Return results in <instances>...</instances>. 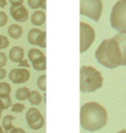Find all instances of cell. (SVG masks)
Segmentation results:
<instances>
[{
  "label": "cell",
  "instance_id": "obj_1",
  "mask_svg": "<svg viewBox=\"0 0 126 133\" xmlns=\"http://www.w3.org/2000/svg\"><path fill=\"white\" fill-rule=\"evenodd\" d=\"M80 123L86 131H99L107 123V112L105 108L98 102H86L81 107Z\"/></svg>",
  "mask_w": 126,
  "mask_h": 133
},
{
  "label": "cell",
  "instance_id": "obj_2",
  "mask_svg": "<svg viewBox=\"0 0 126 133\" xmlns=\"http://www.w3.org/2000/svg\"><path fill=\"white\" fill-rule=\"evenodd\" d=\"M95 58L101 65L110 69L123 66V52L118 41L115 37L104 40L95 51Z\"/></svg>",
  "mask_w": 126,
  "mask_h": 133
},
{
  "label": "cell",
  "instance_id": "obj_3",
  "mask_svg": "<svg viewBox=\"0 0 126 133\" xmlns=\"http://www.w3.org/2000/svg\"><path fill=\"white\" fill-rule=\"evenodd\" d=\"M103 86V77L100 70L92 66H82L80 69V90L93 92Z\"/></svg>",
  "mask_w": 126,
  "mask_h": 133
},
{
  "label": "cell",
  "instance_id": "obj_4",
  "mask_svg": "<svg viewBox=\"0 0 126 133\" xmlns=\"http://www.w3.org/2000/svg\"><path fill=\"white\" fill-rule=\"evenodd\" d=\"M110 21L114 30L126 33V0H118L113 6Z\"/></svg>",
  "mask_w": 126,
  "mask_h": 133
},
{
  "label": "cell",
  "instance_id": "obj_5",
  "mask_svg": "<svg viewBox=\"0 0 126 133\" xmlns=\"http://www.w3.org/2000/svg\"><path fill=\"white\" fill-rule=\"evenodd\" d=\"M102 10V0H80V13L82 16L88 17L94 21H99Z\"/></svg>",
  "mask_w": 126,
  "mask_h": 133
},
{
  "label": "cell",
  "instance_id": "obj_6",
  "mask_svg": "<svg viewBox=\"0 0 126 133\" xmlns=\"http://www.w3.org/2000/svg\"><path fill=\"white\" fill-rule=\"evenodd\" d=\"M95 40V31L90 24L85 22L80 23V52L84 53Z\"/></svg>",
  "mask_w": 126,
  "mask_h": 133
},
{
  "label": "cell",
  "instance_id": "obj_7",
  "mask_svg": "<svg viewBox=\"0 0 126 133\" xmlns=\"http://www.w3.org/2000/svg\"><path fill=\"white\" fill-rule=\"evenodd\" d=\"M26 120L29 128L32 130L42 129L43 125H44V118H43L41 112L37 108L28 109V111L26 113Z\"/></svg>",
  "mask_w": 126,
  "mask_h": 133
},
{
  "label": "cell",
  "instance_id": "obj_8",
  "mask_svg": "<svg viewBox=\"0 0 126 133\" xmlns=\"http://www.w3.org/2000/svg\"><path fill=\"white\" fill-rule=\"evenodd\" d=\"M29 59L32 63V67L36 70L39 72H42V70H45L47 68V58L45 55L42 53L40 50L37 49H31L28 53Z\"/></svg>",
  "mask_w": 126,
  "mask_h": 133
},
{
  "label": "cell",
  "instance_id": "obj_9",
  "mask_svg": "<svg viewBox=\"0 0 126 133\" xmlns=\"http://www.w3.org/2000/svg\"><path fill=\"white\" fill-rule=\"evenodd\" d=\"M8 77L13 84H25L30 78V72L28 68H13L10 70Z\"/></svg>",
  "mask_w": 126,
  "mask_h": 133
},
{
  "label": "cell",
  "instance_id": "obj_10",
  "mask_svg": "<svg viewBox=\"0 0 126 133\" xmlns=\"http://www.w3.org/2000/svg\"><path fill=\"white\" fill-rule=\"evenodd\" d=\"M45 32H43L39 29H31L28 33V41L29 43L32 44V45H38L44 49L47 46L45 43Z\"/></svg>",
  "mask_w": 126,
  "mask_h": 133
},
{
  "label": "cell",
  "instance_id": "obj_11",
  "mask_svg": "<svg viewBox=\"0 0 126 133\" xmlns=\"http://www.w3.org/2000/svg\"><path fill=\"white\" fill-rule=\"evenodd\" d=\"M10 15L18 22H26L29 18V12L25 8V6H11L10 7Z\"/></svg>",
  "mask_w": 126,
  "mask_h": 133
},
{
  "label": "cell",
  "instance_id": "obj_12",
  "mask_svg": "<svg viewBox=\"0 0 126 133\" xmlns=\"http://www.w3.org/2000/svg\"><path fill=\"white\" fill-rule=\"evenodd\" d=\"M23 55H25L23 49H21L19 46H13L10 50V52H9V58L13 63H20L23 59Z\"/></svg>",
  "mask_w": 126,
  "mask_h": 133
},
{
  "label": "cell",
  "instance_id": "obj_13",
  "mask_svg": "<svg viewBox=\"0 0 126 133\" xmlns=\"http://www.w3.org/2000/svg\"><path fill=\"white\" fill-rule=\"evenodd\" d=\"M114 37L118 41L121 45V49L123 52V66H126V33L118 32Z\"/></svg>",
  "mask_w": 126,
  "mask_h": 133
},
{
  "label": "cell",
  "instance_id": "obj_14",
  "mask_svg": "<svg viewBox=\"0 0 126 133\" xmlns=\"http://www.w3.org/2000/svg\"><path fill=\"white\" fill-rule=\"evenodd\" d=\"M31 22L35 25H42L45 22V13L43 11H35L31 16Z\"/></svg>",
  "mask_w": 126,
  "mask_h": 133
},
{
  "label": "cell",
  "instance_id": "obj_15",
  "mask_svg": "<svg viewBox=\"0 0 126 133\" xmlns=\"http://www.w3.org/2000/svg\"><path fill=\"white\" fill-rule=\"evenodd\" d=\"M8 34L10 35V37L17 40L22 35V28L19 24H11L8 28Z\"/></svg>",
  "mask_w": 126,
  "mask_h": 133
},
{
  "label": "cell",
  "instance_id": "obj_16",
  "mask_svg": "<svg viewBox=\"0 0 126 133\" xmlns=\"http://www.w3.org/2000/svg\"><path fill=\"white\" fill-rule=\"evenodd\" d=\"M29 96H30V90H29L27 87H21L17 89L16 91V98L18 99V100H27V99H29Z\"/></svg>",
  "mask_w": 126,
  "mask_h": 133
},
{
  "label": "cell",
  "instance_id": "obj_17",
  "mask_svg": "<svg viewBox=\"0 0 126 133\" xmlns=\"http://www.w3.org/2000/svg\"><path fill=\"white\" fill-rule=\"evenodd\" d=\"M11 92V87L8 83H0V99L10 97Z\"/></svg>",
  "mask_w": 126,
  "mask_h": 133
},
{
  "label": "cell",
  "instance_id": "obj_18",
  "mask_svg": "<svg viewBox=\"0 0 126 133\" xmlns=\"http://www.w3.org/2000/svg\"><path fill=\"white\" fill-rule=\"evenodd\" d=\"M29 101H30V103L33 104V106H39V104L42 102V97H41V95L39 94L38 91L33 90V91H30Z\"/></svg>",
  "mask_w": 126,
  "mask_h": 133
},
{
  "label": "cell",
  "instance_id": "obj_19",
  "mask_svg": "<svg viewBox=\"0 0 126 133\" xmlns=\"http://www.w3.org/2000/svg\"><path fill=\"white\" fill-rule=\"evenodd\" d=\"M14 120V118L12 116H6L3 118V120H2V128H3V130L4 132H7L9 130H11L12 129V122Z\"/></svg>",
  "mask_w": 126,
  "mask_h": 133
},
{
  "label": "cell",
  "instance_id": "obj_20",
  "mask_svg": "<svg viewBox=\"0 0 126 133\" xmlns=\"http://www.w3.org/2000/svg\"><path fill=\"white\" fill-rule=\"evenodd\" d=\"M45 82H47V77H45V75H41L40 77L38 78L37 85H38V87L42 90V91H45V89H47Z\"/></svg>",
  "mask_w": 126,
  "mask_h": 133
},
{
  "label": "cell",
  "instance_id": "obj_21",
  "mask_svg": "<svg viewBox=\"0 0 126 133\" xmlns=\"http://www.w3.org/2000/svg\"><path fill=\"white\" fill-rule=\"evenodd\" d=\"M11 110L13 112H22L23 110H25V104L23 103H20V102H17V103H14L11 106Z\"/></svg>",
  "mask_w": 126,
  "mask_h": 133
},
{
  "label": "cell",
  "instance_id": "obj_22",
  "mask_svg": "<svg viewBox=\"0 0 126 133\" xmlns=\"http://www.w3.org/2000/svg\"><path fill=\"white\" fill-rule=\"evenodd\" d=\"M41 2H42V0H28V4L32 9L41 8Z\"/></svg>",
  "mask_w": 126,
  "mask_h": 133
},
{
  "label": "cell",
  "instance_id": "obj_23",
  "mask_svg": "<svg viewBox=\"0 0 126 133\" xmlns=\"http://www.w3.org/2000/svg\"><path fill=\"white\" fill-rule=\"evenodd\" d=\"M9 46V41L4 35H0V50L7 49Z\"/></svg>",
  "mask_w": 126,
  "mask_h": 133
},
{
  "label": "cell",
  "instance_id": "obj_24",
  "mask_svg": "<svg viewBox=\"0 0 126 133\" xmlns=\"http://www.w3.org/2000/svg\"><path fill=\"white\" fill-rule=\"evenodd\" d=\"M8 22V17L3 11H0V28L6 25V23Z\"/></svg>",
  "mask_w": 126,
  "mask_h": 133
},
{
  "label": "cell",
  "instance_id": "obj_25",
  "mask_svg": "<svg viewBox=\"0 0 126 133\" xmlns=\"http://www.w3.org/2000/svg\"><path fill=\"white\" fill-rule=\"evenodd\" d=\"M7 64V56L4 53L0 52V67H3Z\"/></svg>",
  "mask_w": 126,
  "mask_h": 133
},
{
  "label": "cell",
  "instance_id": "obj_26",
  "mask_svg": "<svg viewBox=\"0 0 126 133\" xmlns=\"http://www.w3.org/2000/svg\"><path fill=\"white\" fill-rule=\"evenodd\" d=\"M1 100H2V103H3L4 109H9V108H10V106H11V99H10V97L2 98Z\"/></svg>",
  "mask_w": 126,
  "mask_h": 133
},
{
  "label": "cell",
  "instance_id": "obj_27",
  "mask_svg": "<svg viewBox=\"0 0 126 133\" xmlns=\"http://www.w3.org/2000/svg\"><path fill=\"white\" fill-rule=\"evenodd\" d=\"M6 133H26V132H25V130L20 129V128H14V127H13L11 130L7 131Z\"/></svg>",
  "mask_w": 126,
  "mask_h": 133
},
{
  "label": "cell",
  "instance_id": "obj_28",
  "mask_svg": "<svg viewBox=\"0 0 126 133\" xmlns=\"http://www.w3.org/2000/svg\"><path fill=\"white\" fill-rule=\"evenodd\" d=\"M11 3V6H19V4H22L23 0H9Z\"/></svg>",
  "mask_w": 126,
  "mask_h": 133
},
{
  "label": "cell",
  "instance_id": "obj_29",
  "mask_svg": "<svg viewBox=\"0 0 126 133\" xmlns=\"http://www.w3.org/2000/svg\"><path fill=\"white\" fill-rule=\"evenodd\" d=\"M19 66H21V67H29V63H28V61L23 58L20 63H19Z\"/></svg>",
  "mask_w": 126,
  "mask_h": 133
},
{
  "label": "cell",
  "instance_id": "obj_30",
  "mask_svg": "<svg viewBox=\"0 0 126 133\" xmlns=\"http://www.w3.org/2000/svg\"><path fill=\"white\" fill-rule=\"evenodd\" d=\"M6 75H7V72H6V70H4L2 67H0V80L6 77Z\"/></svg>",
  "mask_w": 126,
  "mask_h": 133
},
{
  "label": "cell",
  "instance_id": "obj_31",
  "mask_svg": "<svg viewBox=\"0 0 126 133\" xmlns=\"http://www.w3.org/2000/svg\"><path fill=\"white\" fill-rule=\"evenodd\" d=\"M7 6V0H0V8H4Z\"/></svg>",
  "mask_w": 126,
  "mask_h": 133
},
{
  "label": "cell",
  "instance_id": "obj_32",
  "mask_svg": "<svg viewBox=\"0 0 126 133\" xmlns=\"http://www.w3.org/2000/svg\"><path fill=\"white\" fill-rule=\"evenodd\" d=\"M41 8H42V9H45V8H47V1H45V0H42V2H41Z\"/></svg>",
  "mask_w": 126,
  "mask_h": 133
},
{
  "label": "cell",
  "instance_id": "obj_33",
  "mask_svg": "<svg viewBox=\"0 0 126 133\" xmlns=\"http://www.w3.org/2000/svg\"><path fill=\"white\" fill-rule=\"evenodd\" d=\"M4 109V107H3V103H2V100L1 99H0V113L2 112V110Z\"/></svg>",
  "mask_w": 126,
  "mask_h": 133
},
{
  "label": "cell",
  "instance_id": "obj_34",
  "mask_svg": "<svg viewBox=\"0 0 126 133\" xmlns=\"http://www.w3.org/2000/svg\"><path fill=\"white\" fill-rule=\"evenodd\" d=\"M3 131H4V130H3V128H2V127H0V133H3Z\"/></svg>",
  "mask_w": 126,
  "mask_h": 133
},
{
  "label": "cell",
  "instance_id": "obj_35",
  "mask_svg": "<svg viewBox=\"0 0 126 133\" xmlns=\"http://www.w3.org/2000/svg\"><path fill=\"white\" fill-rule=\"evenodd\" d=\"M117 133H126V130H122V131H119V132H117Z\"/></svg>",
  "mask_w": 126,
  "mask_h": 133
},
{
  "label": "cell",
  "instance_id": "obj_36",
  "mask_svg": "<svg viewBox=\"0 0 126 133\" xmlns=\"http://www.w3.org/2000/svg\"><path fill=\"white\" fill-rule=\"evenodd\" d=\"M0 120H1V113H0Z\"/></svg>",
  "mask_w": 126,
  "mask_h": 133
}]
</instances>
